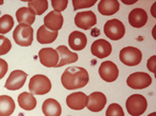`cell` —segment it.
<instances>
[{"mask_svg": "<svg viewBox=\"0 0 156 116\" xmlns=\"http://www.w3.org/2000/svg\"><path fill=\"white\" fill-rule=\"evenodd\" d=\"M96 0H73L72 3L74 6V11H77L83 8H90L96 3Z\"/></svg>", "mask_w": 156, "mask_h": 116, "instance_id": "28", "label": "cell"}, {"mask_svg": "<svg viewBox=\"0 0 156 116\" xmlns=\"http://www.w3.org/2000/svg\"><path fill=\"white\" fill-rule=\"evenodd\" d=\"M123 3H125V4H127V5H130V4H134V3H136V0H134V1H126V0H123Z\"/></svg>", "mask_w": 156, "mask_h": 116, "instance_id": "34", "label": "cell"}, {"mask_svg": "<svg viewBox=\"0 0 156 116\" xmlns=\"http://www.w3.org/2000/svg\"><path fill=\"white\" fill-rule=\"evenodd\" d=\"M28 8L34 12L35 15H41L48 9L47 0H32L28 2Z\"/></svg>", "mask_w": 156, "mask_h": 116, "instance_id": "25", "label": "cell"}, {"mask_svg": "<svg viewBox=\"0 0 156 116\" xmlns=\"http://www.w3.org/2000/svg\"><path fill=\"white\" fill-rule=\"evenodd\" d=\"M67 5H68V1L67 0H52V6L54 8V11L60 12H63Z\"/></svg>", "mask_w": 156, "mask_h": 116, "instance_id": "30", "label": "cell"}, {"mask_svg": "<svg viewBox=\"0 0 156 116\" xmlns=\"http://www.w3.org/2000/svg\"><path fill=\"white\" fill-rule=\"evenodd\" d=\"M58 35V31H50L43 25V26H40L37 30V39L38 41V43L40 44H50V43H53L54 41L57 39Z\"/></svg>", "mask_w": 156, "mask_h": 116, "instance_id": "20", "label": "cell"}, {"mask_svg": "<svg viewBox=\"0 0 156 116\" xmlns=\"http://www.w3.org/2000/svg\"><path fill=\"white\" fill-rule=\"evenodd\" d=\"M42 111L45 116H60V114H62V107H60L57 100L49 98L43 102Z\"/></svg>", "mask_w": 156, "mask_h": 116, "instance_id": "21", "label": "cell"}, {"mask_svg": "<svg viewBox=\"0 0 156 116\" xmlns=\"http://www.w3.org/2000/svg\"><path fill=\"white\" fill-rule=\"evenodd\" d=\"M155 6H156V3H154L151 7V13L154 17H156V15H155Z\"/></svg>", "mask_w": 156, "mask_h": 116, "instance_id": "33", "label": "cell"}, {"mask_svg": "<svg viewBox=\"0 0 156 116\" xmlns=\"http://www.w3.org/2000/svg\"><path fill=\"white\" fill-rule=\"evenodd\" d=\"M16 104L11 96L1 95L0 96V116H10L15 111Z\"/></svg>", "mask_w": 156, "mask_h": 116, "instance_id": "24", "label": "cell"}, {"mask_svg": "<svg viewBox=\"0 0 156 116\" xmlns=\"http://www.w3.org/2000/svg\"><path fill=\"white\" fill-rule=\"evenodd\" d=\"M4 3V1H2V0H0V5H2Z\"/></svg>", "mask_w": 156, "mask_h": 116, "instance_id": "36", "label": "cell"}, {"mask_svg": "<svg viewBox=\"0 0 156 116\" xmlns=\"http://www.w3.org/2000/svg\"><path fill=\"white\" fill-rule=\"evenodd\" d=\"M147 69L150 70V71L155 73V71H156V70H155V67H156V55L151 56L150 59L147 60Z\"/></svg>", "mask_w": 156, "mask_h": 116, "instance_id": "32", "label": "cell"}, {"mask_svg": "<svg viewBox=\"0 0 156 116\" xmlns=\"http://www.w3.org/2000/svg\"><path fill=\"white\" fill-rule=\"evenodd\" d=\"M17 102L19 107L25 111H32L37 107V99L30 92H22L18 95Z\"/></svg>", "mask_w": 156, "mask_h": 116, "instance_id": "23", "label": "cell"}, {"mask_svg": "<svg viewBox=\"0 0 156 116\" xmlns=\"http://www.w3.org/2000/svg\"><path fill=\"white\" fill-rule=\"evenodd\" d=\"M58 53V63L57 65L56 68H60L62 66H65L67 64H71V63H75L78 61L79 59V55L75 52H72L70 51L67 47L65 46H58L56 50Z\"/></svg>", "mask_w": 156, "mask_h": 116, "instance_id": "17", "label": "cell"}, {"mask_svg": "<svg viewBox=\"0 0 156 116\" xmlns=\"http://www.w3.org/2000/svg\"><path fill=\"white\" fill-rule=\"evenodd\" d=\"M106 104V97L103 92H93L87 96V108L90 111L99 112L105 108Z\"/></svg>", "mask_w": 156, "mask_h": 116, "instance_id": "13", "label": "cell"}, {"mask_svg": "<svg viewBox=\"0 0 156 116\" xmlns=\"http://www.w3.org/2000/svg\"><path fill=\"white\" fill-rule=\"evenodd\" d=\"M66 104L71 110L81 111L87 106V95L83 92H73L66 98Z\"/></svg>", "mask_w": 156, "mask_h": 116, "instance_id": "14", "label": "cell"}, {"mask_svg": "<svg viewBox=\"0 0 156 116\" xmlns=\"http://www.w3.org/2000/svg\"><path fill=\"white\" fill-rule=\"evenodd\" d=\"M13 19L11 15H5L0 17V35L8 33L13 27Z\"/></svg>", "mask_w": 156, "mask_h": 116, "instance_id": "26", "label": "cell"}, {"mask_svg": "<svg viewBox=\"0 0 156 116\" xmlns=\"http://www.w3.org/2000/svg\"><path fill=\"white\" fill-rule=\"evenodd\" d=\"M128 22L133 28H142L147 22V12L141 8L133 9L128 15Z\"/></svg>", "mask_w": 156, "mask_h": 116, "instance_id": "16", "label": "cell"}, {"mask_svg": "<svg viewBox=\"0 0 156 116\" xmlns=\"http://www.w3.org/2000/svg\"><path fill=\"white\" fill-rule=\"evenodd\" d=\"M12 37L18 46L29 47L34 40V30L31 26L19 24L13 31Z\"/></svg>", "mask_w": 156, "mask_h": 116, "instance_id": "4", "label": "cell"}, {"mask_svg": "<svg viewBox=\"0 0 156 116\" xmlns=\"http://www.w3.org/2000/svg\"><path fill=\"white\" fill-rule=\"evenodd\" d=\"M12 49V43L4 35H0V55H5Z\"/></svg>", "mask_w": 156, "mask_h": 116, "instance_id": "29", "label": "cell"}, {"mask_svg": "<svg viewBox=\"0 0 156 116\" xmlns=\"http://www.w3.org/2000/svg\"><path fill=\"white\" fill-rule=\"evenodd\" d=\"M112 51V46L108 41L105 39H98L94 41L91 45V52L94 56L98 58H105L110 55Z\"/></svg>", "mask_w": 156, "mask_h": 116, "instance_id": "12", "label": "cell"}, {"mask_svg": "<svg viewBox=\"0 0 156 116\" xmlns=\"http://www.w3.org/2000/svg\"><path fill=\"white\" fill-rule=\"evenodd\" d=\"M7 71H8V64L4 59L0 58V80L5 76Z\"/></svg>", "mask_w": 156, "mask_h": 116, "instance_id": "31", "label": "cell"}, {"mask_svg": "<svg viewBox=\"0 0 156 116\" xmlns=\"http://www.w3.org/2000/svg\"><path fill=\"white\" fill-rule=\"evenodd\" d=\"M151 82V77L146 72L131 73L126 79L127 86L133 90H143V88L150 87Z\"/></svg>", "mask_w": 156, "mask_h": 116, "instance_id": "7", "label": "cell"}, {"mask_svg": "<svg viewBox=\"0 0 156 116\" xmlns=\"http://www.w3.org/2000/svg\"><path fill=\"white\" fill-rule=\"evenodd\" d=\"M27 73L23 71L16 70L11 72L5 83V88L9 91H17L21 88L27 79Z\"/></svg>", "mask_w": 156, "mask_h": 116, "instance_id": "10", "label": "cell"}, {"mask_svg": "<svg viewBox=\"0 0 156 116\" xmlns=\"http://www.w3.org/2000/svg\"><path fill=\"white\" fill-rule=\"evenodd\" d=\"M105 35L111 40H120L124 37L126 33L125 25L118 19H111L105 24Z\"/></svg>", "mask_w": 156, "mask_h": 116, "instance_id": "5", "label": "cell"}, {"mask_svg": "<svg viewBox=\"0 0 156 116\" xmlns=\"http://www.w3.org/2000/svg\"><path fill=\"white\" fill-rule=\"evenodd\" d=\"M120 60L126 66H137L142 61V52L137 48L126 47L120 51Z\"/></svg>", "mask_w": 156, "mask_h": 116, "instance_id": "6", "label": "cell"}, {"mask_svg": "<svg viewBox=\"0 0 156 116\" xmlns=\"http://www.w3.org/2000/svg\"><path fill=\"white\" fill-rule=\"evenodd\" d=\"M62 25L63 16L60 12L52 11L44 17V26L50 31H58L62 28Z\"/></svg>", "mask_w": 156, "mask_h": 116, "instance_id": "15", "label": "cell"}, {"mask_svg": "<svg viewBox=\"0 0 156 116\" xmlns=\"http://www.w3.org/2000/svg\"><path fill=\"white\" fill-rule=\"evenodd\" d=\"M89 81V75L85 69L80 67H70L62 75V84L66 90L73 91L83 88Z\"/></svg>", "mask_w": 156, "mask_h": 116, "instance_id": "1", "label": "cell"}, {"mask_svg": "<svg viewBox=\"0 0 156 116\" xmlns=\"http://www.w3.org/2000/svg\"><path fill=\"white\" fill-rule=\"evenodd\" d=\"M52 84L50 79L43 75V74H37L34 75L29 83L30 93L33 95H44L51 91Z\"/></svg>", "mask_w": 156, "mask_h": 116, "instance_id": "2", "label": "cell"}, {"mask_svg": "<svg viewBox=\"0 0 156 116\" xmlns=\"http://www.w3.org/2000/svg\"><path fill=\"white\" fill-rule=\"evenodd\" d=\"M120 9L118 0H101L98 5V11L101 15L109 16L115 15Z\"/></svg>", "mask_w": 156, "mask_h": 116, "instance_id": "19", "label": "cell"}, {"mask_svg": "<svg viewBox=\"0 0 156 116\" xmlns=\"http://www.w3.org/2000/svg\"><path fill=\"white\" fill-rule=\"evenodd\" d=\"M147 116H156V112H152V113H151V114H148Z\"/></svg>", "mask_w": 156, "mask_h": 116, "instance_id": "35", "label": "cell"}, {"mask_svg": "<svg viewBox=\"0 0 156 116\" xmlns=\"http://www.w3.org/2000/svg\"><path fill=\"white\" fill-rule=\"evenodd\" d=\"M97 23V16L91 11L78 12L75 16V24L78 28L83 30H90Z\"/></svg>", "mask_w": 156, "mask_h": 116, "instance_id": "9", "label": "cell"}, {"mask_svg": "<svg viewBox=\"0 0 156 116\" xmlns=\"http://www.w3.org/2000/svg\"><path fill=\"white\" fill-rule=\"evenodd\" d=\"M68 43L72 50L74 51H81L86 47L87 37L83 32L75 31L70 33L68 38Z\"/></svg>", "mask_w": 156, "mask_h": 116, "instance_id": "18", "label": "cell"}, {"mask_svg": "<svg viewBox=\"0 0 156 116\" xmlns=\"http://www.w3.org/2000/svg\"><path fill=\"white\" fill-rule=\"evenodd\" d=\"M127 112L131 116H140L144 114L147 108V99L141 94H132L126 102Z\"/></svg>", "mask_w": 156, "mask_h": 116, "instance_id": "3", "label": "cell"}, {"mask_svg": "<svg viewBox=\"0 0 156 116\" xmlns=\"http://www.w3.org/2000/svg\"><path fill=\"white\" fill-rule=\"evenodd\" d=\"M105 116H125V112L123 108H122L119 104L113 103L108 106Z\"/></svg>", "mask_w": 156, "mask_h": 116, "instance_id": "27", "label": "cell"}, {"mask_svg": "<svg viewBox=\"0 0 156 116\" xmlns=\"http://www.w3.org/2000/svg\"><path fill=\"white\" fill-rule=\"evenodd\" d=\"M99 74L101 78L105 82H114L119 76V69L117 65L111 61H105L99 68Z\"/></svg>", "mask_w": 156, "mask_h": 116, "instance_id": "8", "label": "cell"}, {"mask_svg": "<svg viewBox=\"0 0 156 116\" xmlns=\"http://www.w3.org/2000/svg\"><path fill=\"white\" fill-rule=\"evenodd\" d=\"M16 16L19 24H24L28 26H31L36 20V15L34 13V12L29 8H26V7L19 8L16 12Z\"/></svg>", "mask_w": 156, "mask_h": 116, "instance_id": "22", "label": "cell"}, {"mask_svg": "<svg viewBox=\"0 0 156 116\" xmlns=\"http://www.w3.org/2000/svg\"><path fill=\"white\" fill-rule=\"evenodd\" d=\"M39 61L44 67L56 68L58 63V53L55 49L52 48H43L38 52Z\"/></svg>", "mask_w": 156, "mask_h": 116, "instance_id": "11", "label": "cell"}]
</instances>
